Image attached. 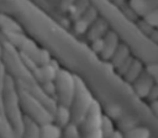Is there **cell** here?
<instances>
[{
	"mask_svg": "<svg viewBox=\"0 0 158 138\" xmlns=\"http://www.w3.org/2000/svg\"><path fill=\"white\" fill-rule=\"evenodd\" d=\"M147 71L151 74V76L154 79V81L158 84V65H151L148 69H147Z\"/></svg>",
	"mask_w": 158,
	"mask_h": 138,
	"instance_id": "cell-14",
	"label": "cell"
},
{
	"mask_svg": "<svg viewBox=\"0 0 158 138\" xmlns=\"http://www.w3.org/2000/svg\"><path fill=\"white\" fill-rule=\"evenodd\" d=\"M156 84L154 79L151 76L148 71L142 73L135 81H133V87L136 90V94L141 97H147L152 86Z\"/></svg>",
	"mask_w": 158,
	"mask_h": 138,
	"instance_id": "cell-4",
	"label": "cell"
},
{
	"mask_svg": "<svg viewBox=\"0 0 158 138\" xmlns=\"http://www.w3.org/2000/svg\"><path fill=\"white\" fill-rule=\"evenodd\" d=\"M147 99L149 100V102H151V101H154V100H158V84H157V83L152 86V89H151V91H149Z\"/></svg>",
	"mask_w": 158,
	"mask_h": 138,
	"instance_id": "cell-13",
	"label": "cell"
},
{
	"mask_svg": "<svg viewBox=\"0 0 158 138\" xmlns=\"http://www.w3.org/2000/svg\"><path fill=\"white\" fill-rule=\"evenodd\" d=\"M102 111L96 100H94L91 107L89 108L85 118L78 126L81 138H104L101 124H102Z\"/></svg>",
	"mask_w": 158,
	"mask_h": 138,
	"instance_id": "cell-2",
	"label": "cell"
},
{
	"mask_svg": "<svg viewBox=\"0 0 158 138\" xmlns=\"http://www.w3.org/2000/svg\"><path fill=\"white\" fill-rule=\"evenodd\" d=\"M101 131H102L104 138H109V137L115 132V129H114V123H112L111 118H110L109 116H106V115H104V117H102Z\"/></svg>",
	"mask_w": 158,
	"mask_h": 138,
	"instance_id": "cell-11",
	"label": "cell"
},
{
	"mask_svg": "<svg viewBox=\"0 0 158 138\" xmlns=\"http://www.w3.org/2000/svg\"><path fill=\"white\" fill-rule=\"evenodd\" d=\"M128 57H130L128 48H127L125 44H120L118 48L116 49L115 54H114L112 58H111V64H112V67L116 68V69H118V68L122 65V63H123Z\"/></svg>",
	"mask_w": 158,
	"mask_h": 138,
	"instance_id": "cell-8",
	"label": "cell"
},
{
	"mask_svg": "<svg viewBox=\"0 0 158 138\" xmlns=\"http://www.w3.org/2000/svg\"><path fill=\"white\" fill-rule=\"evenodd\" d=\"M109 138H123V136H122V134H121L118 131H115V132H114V133H112V134H111Z\"/></svg>",
	"mask_w": 158,
	"mask_h": 138,
	"instance_id": "cell-16",
	"label": "cell"
},
{
	"mask_svg": "<svg viewBox=\"0 0 158 138\" xmlns=\"http://www.w3.org/2000/svg\"><path fill=\"white\" fill-rule=\"evenodd\" d=\"M54 84H56V94L58 96L59 104L70 107L77 87L75 76H73L70 73L65 70H58L57 76L54 79Z\"/></svg>",
	"mask_w": 158,
	"mask_h": 138,
	"instance_id": "cell-3",
	"label": "cell"
},
{
	"mask_svg": "<svg viewBox=\"0 0 158 138\" xmlns=\"http://www.w3.org/2000/svg\"><path fill=\"white\" fill-rule=\"evenodd\" d=\"M133 60H135V59H133L132 57H128V58H127V59H126V60L122 63V65H121V67L117 69V70H118V73H120L122 76H123V75L126 74V71L130 69V67H131V64L133 63Z\"/></svg>",
	"mask_w": 158,
	"mask_h": 138,
	"instance_id": "cell-12",
	"label": "cell"
},
{
	"mask_svg": "<svg viewBox=\"0 0 158 138\" xmlns=\"http://www.w3.org/2000/svg\"><path fill=\"white\" fill-rule=\"evenodd\" d=\"M77 79V87H75V94L73 102L70 105V112H72V123L79 126L83 120L85 118L89 108L91 107L94 102V97L84 81Z\"/></svg>",
	"mask_w": 158,
	"mask_h": 138,
	"instance_id": "cell-1",
	"label": "cell"
},
{
	"mask_svg": "<svg viewBox=\"0 0 158 138\" xmlns=\"http://www.w3.org/2000/svg\"><path fill=\"white\" fill-rule=\"evenodd\" d=\"M41 134L42 138H62L63 137V129L57 123L46 122L41 126Z\"/></svg>",
	"mask_w": 158,
	"mask_h": 138,
	"instance_id": "cell-7",
	"label": "cell"
},
{
	"mask_svg": "<svg viewBox=\"0 0 158 138\" xmlns=\"http://www.w3.org/2000/svg\"><path fill=\"white\" fill-rule=\"evenodd\" d=\"M53 122L57 123L59 127L65 128L69 123H72V112H70V107L64 106V105H58L56 107L54 115H53Z\"/></svg>",
	"mask_w": 158,
	"mask_h": 138,
	"instance_id": "cell-5",
	"label": "cell"
},
{
	"mask_svg": "<svg viewBox=\"0 0 158 138\" xmlns=\"http://www.w3.org/2000/svg\"><path fill=\"white\" fill-rule=\"evenodd\" d=\"M123 138H149V131L144 127H136L127 131Z\"/></svg>",
	"mask_w": 158,
	"mask_h": 138,
	"instance_id": "cell-10",
	"label": "cell"
},
{
	"mask_svg": "<svg viewBox=\"0 0 158 138\" xmlns=\"http://www.w3.org/2000/svg\"><path fill=\"white\" fill-rule=\"evenodd\" d=\"M104 39H105V46H104V49H102V52L100 54H101L102 59L107 60V59L112 58V55L115 54L116 49L118 48V39H117L116 34L112 33V32L107 33V36Z\"/></svg>",
	"mask_w": 158,
	"mask_h": 138,
	"instance_id": "cell-6",
	"label": "cell"
},
{
	"mask_svg": "<svg viewBox=\"0 0 158 138\" xmlns=\"http://www.w3.org/2000/svg\"><path fill=\"white\" fill-rule=\"evenodd\" d=\"M142 71H143V68H142L141 62L135 59L133 63L131 64L130 69H128V70L126 71V74L123 75V78H125L126 81H128V83H133V81L142 74Z\"/></svg>",
	"mask_w": 158,
	"mask_h": 138,
	"instance_id": "cell-9",
	"label": "cell"
},
{
	"mask_svg": "<svg viewBox=\"0 0 158 138\" xmlns=\"http://www.w3.org/2000/svg\"><path fill=\"white\" fill-rule=\"evenodd\" d=\"M149 107H151V110L153 111V113H154L156 116H158V100L151 101V102H149Z\"/></svg>",
	"mask_w": 158,
	"mask_h": 138,
	"instance_id": "cell-15",
	"label": "cell"
}]
</instances>
